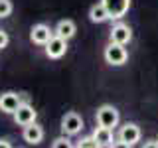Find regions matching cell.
Segmentation results:
<instances>
[{
	"label": "cell",
	"instance_id": "17",
	"mask_svg": "<svg viewBox=\"0 0 158 148\" xmlns=\"http://www.w3.org/2000/svg\"><path fill=\"white\" fill-rule=\"evenodd\" d=\"M97 146H99V144L95 142V138H93V136H85V138H83V140L77 144V148H97Z\"/></svg>",
	"mask_w": 158,
	"mask_h": 148
},
{
	"label": "cell",
	"instance_id": "22",
	"mask_svg": "<svg viewBox=\"0 0 158 148\" xmlns=\"http://www.w3.org/2000/svg\"><path fill=\"white\" fill-rule=\"evenodd\" d=\"M97 148H113V144H101V146H97Z\"/></svg>",
	"mask_w": 158,
	"mask_h": 148
},
{
	"label": "cell",
	"instance_id": "20",
	"mask_svg": "<svg viewBox=\"0 0 158 148\" xmlns=\"http://www.w3.org/2000/svg\"><path fill=\"white\" fill-rule=\"evenodd\" d=\"M142 148H158V140H146Z\"/></svg>",
	"mask_w": 158,
	"mask_h": 148
},
{
	"label": "cell",
	"instance_id": "10",
	"mask_svg": "<svg viewBox=\"0 0 158 148\" xmlns=\"http://www.w3.org/2000/svg\"><path fill=\"white\" fill-rule=\"evenodd\" d=\"M30 38H32V42L38 43V46H46L49 39L53 38V32L49 30V26H46V24H38V26L32 28Z\"/></svg>",
	"mask_w": 158,
	"mask_h": 148
},
{
	"label": "cell",
	"instance_id": "11",
	"mask_svg": "<svg viewBox=\"0 0 158 148\" xmlns=\"http://www.w3.org/2000/svg\"><path fill=\"white\" fill-rule=\"evenodd\" d=\"M24 140H26L28 144H40V142L44 140V128L40 125H36V122L24 126Z\"/></svg>",
	"mask_w": 158,
	"mask_h": 148
},
{
	"label": "cell",
	"instance_id": "7",
	"mask_svg": "<svg viewBox=\"0 0 158 148\" xmlns=\"http://www.w3.org/2000/svg\"><path fill=\"white\" fill-rule=\"evenodd\" d=\"M131 39H132V30H131L128 24L118 22V24H115V26L111 28V42L121 43V46H127Z\"/></svg>",
	"mask_w": 158,
	"mask_h": 148
},
{
	"label": "cell",
	"instance_id": "19",
	"mask_svg": "<svg viewBox=\"0 0 158 148\" xmlns=\"http://www.w3.org/2000/svg\"><path fill=\"white\" fill-rule=\"evenodd\" d=\"M113 148H132V146L127 144V142H123V140H117V142H113Z\"/></svg>",
	"mask_w": 158,
	"mask_h": 148
},
{
	"label": "cell",
	"instance_id": "8",
	"mask_svg": "<svg viewBox=\"0 0 158 148\" xmlns=\"http://www.w3.org/2000/svg\"><path fill=\"white\" fill-rule=\"evenodd\" d=\"M36 117H38V113L34 111V107H30L28 103H22V105L18 107V111L14 113V121H16V125H20V126H28V125H32V122H36Z\"/></svg>",
	"mask_w": 158,
	"mask_h": 148
},
{
	"label": "cell",
	"instance_id": "15",
	"mask_svg": "<svg viewBox=\"0 0 158 148\" xmlns=\"http://www.w3.org/2000/svg\"><path fill=\"white\" fill-rule=\"evenodd\" d=\"M52 148H73V142L69 140L67 136H59V138H56V140H53Z\"/></svg>",
	"mask_w": 158,
	"mask_h": 148
},
{
	"label": "cell",
	"instance_id": "3",
	"mask_svg": "<svg viewBox=\"0 0 158 148\" xmlns=\"http://www.w3.org/2000/svg\"><path fill=\"white\" fill-rule=\"evenodd\" d=\"M81 128H83V118L77 115V113H67L65 117L61 118V130H63V134L65 136H75L81 132Z\"/></svg>",
	"mask_w": 158,
	"mask_h": 148
},
{
	"label": "cell",
	"instance_id": "14",
	"mask_svg": "<svg viewBox=\"0 0 158 148\" xmlns=\"http://www.w3.org/2000/svg\"><path fill=\"white\" fill-rule=\"evenodd\" d=\"M89 18H91V22L101 24V22H107L111 16H109L107 8L103 6V2H99V4H93L91 6V10H89Z\"/></svg>",
	"mask_w": 158,
	"mask_h": 148
},
{
	"label": "cell",
	"instance_id": "9",
	"mask_svg": "<svg viewBox=\"0 0 158 148\" xmlns=\"http://www.w3.org/2000/svg\"><path fill=\"white\" fill-rule=\"evenodd\" d=\"M22 105V101H20V95L18 93H2L0 95V111L2 113H8V115H14V113L18 111V107Z\"/></svg>",
	"mask_w": 158,
	"mask_h": 148
},
{
	"label": "cell",
	"instance_id": "1",
	"mask_svg": "<svg viewBox=\"0 0 158 148\" xmlns=\"http://www.w3.org/2000/svg\"><path fill=\"white\" fill-rule=\"evenodd\" d=\"M121 121L118 111L113 105H101L97 109V125L99 126H107V128H115Z\"/></svg>",
	"mask_w": 158,
	"mask_h": 148
},
{
	"label": "cell",
	"instance_id": "5",
	"mask_svg": "<svg viewBox=\"0 0 158 148\" xmlns=\"http://www.w3.org/2000/svg\"><path fill=\"white\" fill-rule=\"evenodd\" d=\"M142 132H140V126L135 125V122H127V125H123L118 128V140L127 142V144H136L138 140H140Z\"/></svg>",
	"mask_w": 158,
	"mask_h": 148
},
{
	"label": "cell",
	"instance_id": "12",
	"mask_svg": "<svg viewBox=\"0 0 158 148\" xmlns=\"http://www.w3.org/2000/svg\"><path fill=\"white\" fill-rule=\"evenodd\" d=\"M75 32H77V28H75V22H73V20H61L56 26V36L63 38V39H71L75 36Z\"/></svg>",
	"mask_w": 158,
	"mask_h": 148
},
{
	"label": "cell",
	"instance_id": "4",
	"mask_svg": "<svg viewBox=\"0 0 158 148\" xmlns=\"http://www.w3.org/2000/svg\"><path fill=\"white\" fill-rule=\"evenodd\" d=\"M113 20H121L131 8V0H101Z\"/></svg>",
	"mask_w": 158,
	"mask_h": 148
},
{
	"label": "cell",
	"instance_id": "2",
	"mask_svg": "<svg viewBox=\"0 0 158 148\" xmlns=\"http://www.w3.org/2000/svg\"><path fill=\"white\" fill-rule=\"evenodd\" d=\"M127 59H128V51L125 46L111 42L105 47V61L107 63H111V65H123V63H127Z\"/></svg>",
	"mask_w": 158,
	"mask_h": 148
},
{
	"label": "cell",
	"instance_id": "13",
	"mask_svg": "<svg viewBox=\"0 0 158 148\" xmlns=\"http://www.w3.org/2000/svg\"><path fill=\"white\" fill-rule=\"evenodd\" d=\"M93 138H95V142L99 146L101 144H113L115 142V136H113V128H107V126H97L95 130H93Z\"/></svg>",
	"mask_w": 158,
	"mask_h": 148
},
{
	"label": "cell",
	"instance_id": "6",
	"mask_svg": "<svg viewBox=\"0 0 158 148\" xmlns=\"http://www.w3.org/2000/svg\"><path fill=\"white\" fill-rule=\"evenodd\" d=\"M65 51H67V39H63V38L53 36V38L46 43V56H48L49 59H59V57H63V56H65Z\"/></svg>",
	"mask_w": 158,
	"mask_h": 148
},
{
	"label": "cell",
	"instance_id": "18",
	"mask_svg": "<svg viewBox=\"0 0 158 148\" xmlns=\"http://www.w3.org/2000/svg\"><path fill=\"white\" fill-rule=\"evenodd\" d=\"M8 42H10V38H8V34L4 32V30H0V49H4L8 46Z\"/></svg>",
	"mask_w": 158,
	"mask_h": 148
},
{
	"label": "cell",
	"instance_id": "16",
	"mask_svg": "<svg viewBox=\"0 0 158 148\" xmlns=\"http://www.w3.org/2000/svg\"><path fill=\"white\" fill-rule=\"evenodd\" d=\"M12 14V2L10 0H0V18H6Z\"/></svg>",
	"mask_w": 158,
	"mask_h": 148
},
{
	"label": "cell",
	"instance_id": "21",
	"mask_svg": "<svg viewBox=\"0 0 158 148\" xmlns=\"http://www.w3.org/2000/svg\"><path fill=\"white\" fill-rule=\"evenodd\" d=\"M0 148H12V146H10L8 140H2V138H0Z\"/></svg>",
	"mask_w": 158,
	"mask_h": 148
}]
</instances>
